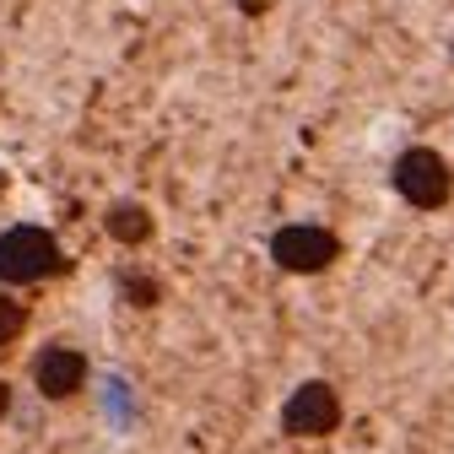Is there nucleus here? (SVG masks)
Instances as JSON below:
<instances>
[{
    "label": "nucleus",
    "instance_id": "obj_1",
    "mask_svg": "<svg viewBox=\"0 0 454 454\" xmlns=\"http://www.w3.org/2000/svg\"><path fill=\"white\" fill-rule=\"evenodd\" d=\"M54 270H66V254H60L49 227L22 222V227L0 233V281H6V287H33V281H43Z\"/></svg>",
    "mask_w": 454,
    "mask_h": 454
},
{
    "label": "nucleus",
    "instance_id": "obj_2",
    "mask_svg": "<svg viewBox=\"0 0 454 454\" xmlns=\"http://www.w3.org/2000/svg\"><path fill=\"white\" fill-rule=\"evenodd\" d=\"M395 190H401V200H411L422 211H438L454 190V174L433 146H411V152L395 157Z\"/></svg>",
    "mask_w": 454,
    "mask_h": 454
},
{
    "label": "nucleus",
    "instance_id": "obj_3",
    "mask_svg": "<svg viewBox=\"0 0 454 454\" xmlns=\"http://www.w3.org/2000/svg\"><path fill=\"white\" fill-rule=\"evenodd\" d=\"M335 254H340V239L330 227H314V222H293L270 239V260L293 276H314V270L335 265Z\"/></svg>",
    "mask_w": 454,
    "mask_h": 454
},
{
    "label": "nucleus",
    "instance_id": "obj_4",
    "mask_svg": "<svg viewBox=\"0 0 454 454\" xmlns=\"http://www.w3.org/2000/svg\"><path fill=\"white\" fill-rule=\"evenodd\" d=\"M281 427L293 438H325L340 427V395L325 384V379H309L293 389V401L281 406Z\"/></svg>",
    "mask_w": 454,
    "mask_h": 454
},
{
    "label": "nucleus",
    "instance_id": "obj_5",
    "mask_svg": "<svg viewBox=\"0 0 454 454\" xmlns=\"http://www.w3.org/2000/svg\"><path fill=\"white\" fill-rule=\"evenodd\" d=\"M87 357L76 352V347H43L38 357H33V384H38V395L43 401H71V395H82L87 389Z\"/></svg>",
    "mask_w": 454,
    "mask_h": 454
},
{
    "label": "nucleus",
    "instance_id": "obj_6",
    "mask_svg": "<svg viewBox=\"0 0 454 454\" xmlns=\"http://www.w3.org/2000/svg\"><path fill=\"white\" fill-rule=\"evenodd\" d=\"M103 227H108L114 244H146L152 239V211L136 206V200H114L108 216H103Z\"/></svg>",
    "mask_w": 454,
    "mask_h": 454
},
{
    "label": "nucleus",
    "instance_id": "obj_7",
    "mask_svg": "<svg viewBox=\"0 0 454 454\" xmlns=\"http://www.w3.org/2000/svg\"><path fill=\"white\" fill-rule=\"evenodd\" d=\"M22 330H27V309L17 298H0V347H12Z\"/></svg>",
    "mask_w": 454,
    "mask_h": 454
},
{
    "label": "nucleus",
    "instance_id": "obj_8",
    "mask_svg": "<svg viewBox=\"0 0 454 454\" xmlns=\"http://www.w3.org/2000/svg\"><path fill=\"white\" fill-rule=\"evenodd\" d=\"M125 298H130V303H157V281L130 276V281H125Z\"/></svg>",
    "mask_w": 454,
    "mask_h": 454
},
{
    "label": "nucleus",
    "instance_id": "obj_9",
    "mask_svg": "<svg viewBox=\"0 0 454 454\" xmlns=\"http://www.w3.org/2000/svg\"><path fill=\"white\" fill-rule=\"evenodd\" d=\"M6 411H12V384L0 379V417H6Z\"/></svg>",
    "mask_w": 454,
    "mask_h": 454
},
{
    "label": "nucleus",
    "instance_id": "obj_10",
    "mask_svg": "<svg viewBox=\"0 0 454 454\" xmlns=\"http://www.w3.org/2000/svg\"><path fill=\"white\" fill-rule=\"evenodd\" d=\"M0 190H6V174H0Z\"/></svg>",
    "mask_w": 454,
    "mask_h": 454
}]
</instances>
